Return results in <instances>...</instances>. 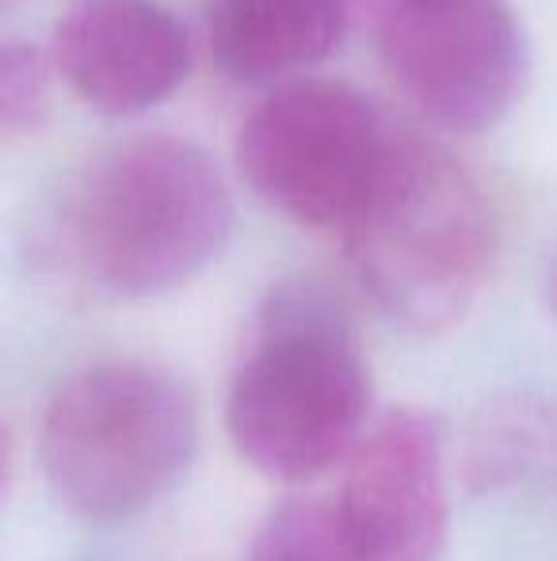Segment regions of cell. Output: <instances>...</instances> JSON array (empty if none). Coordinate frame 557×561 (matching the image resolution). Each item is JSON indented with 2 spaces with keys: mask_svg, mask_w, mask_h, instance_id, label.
I'll return each instance as SVG.
<instances>
[{
  "mask_svg": "<svg viewBox=\"0 0 557 561\" xmlns=\"http://www.w3.org/2000/svg\"><path fill=\"white\" fill-rule=\"evenodd\" d=\"M497 241V207L481 176L420 134H390L371 187L344 222L351 272L371 302L420 336L466 318Z\"/></svg>",
  "mask_w": 557,
  "mask_h": 561,
  "instance_id": "6da1fadb",
  "label": "cell"
},
{
  "mask_svg": "<svg viewBox=\"0 0 557 561\" xmlns=\"http://www.w3.org/2000/svg\"><path fill=\"white\" fill-rule=\"evenodd\" d=\"M233 199L218 161L179 134H135L89 157L61 215V244L107 298H153L222 252Z\"/></svg>",
  "mask_w": 557,
  "mask_h": 561,
  "instance_id": "7a4b0ae2",
  "label": "cell"
},
{
  "mask_svg": "<svg viewBox=\"0 0 557 561\" xmlns=\"http://www.w3.org/2000/svg\"><path fill=\"white\" fill-rule=\"evenodd\" d=\"M225 424L237 455L276 481H310L351 455L371 424V375L321 290L287 283L264 302Z\"/></svg>",
  "mask_w": 557,
  "mask_h": 561,
  "instance_id": "3957f363",
  "label": "cell"
},
{
  "mask_svg": "<svg viewBox=\"0 0 557 561\" xmlns=\"http://www.w3.org/2000/svg\"><path fill=\"white\" fill-rule=\"evenodd\" d=\"M199 413L184 382L149 363H96L43 416V470L77 516L119 524L156 504L192 466Z\"/></svg>",
  "mask_w": 557,
  "mask_h": 561,
  "instance_id": "277c9868",
  "label": "cell"
},
{
  "mask_svg": "<svg viewBox=\"0 0 557 561\" xmlns=\"http://www.w3.org/2000/svg\"><path fill=\"white\" fill-rule=\"evenodd\" d=\"M379 107L348 81L276 84L237 134L241 176L298 226L344 229L390 141Z\"/></svg>",
  "mask_w": 557,
  "mask_h": 561,
  "instance_id": "5b68a950",
  "label": "cell"
},
{
  "mask_svg": "<svg viewBox=\"0 0 557 561\" xmlns=\"http://www.w3.org/2000/svg\"><path fill=\"white\" fill-rule=\"evenodd\" d=\"M379 50L397 92L446 134L489 130L527 89V31L504 0H390Z\"/></svg>",
  "mask_w": 557,
  "mask_h": 561,
  "instance_id": "8992f818",
  "label": "cell"
},
{
  "mask_svg": "<svg viewBox=\"0 0 557 561\" xmlns=\"http://www.w3.org/2000/svg\"><path fill=\"white\" fill-rule=\"evenodd\" d=\"M363 561H436L446 539L443 439L417 409L367 424L333 496Z\"/></svg>",
  "mask_w": 557,
  "mask_h": 561,
  "instance_id": "52a82bcc",
  "label": "cell"
},
{
  "mask_svg": "<svg viewBox=\"0 0 557 561\" xmlns=\"http://www.w3.org/2000/svg\"><path fill=\"white\" fill-rule=\"evenodd\" d=\"M50 66L92 112L138 115L179 92L192 38L164 0H66Z\"/></svg>",
  "mask_w": 557,
  "mask_h": 561,
  "instance_id": "ba28073f",
  "label": "cell"
},
{
  "mask_svg": "<svg viewBox=\"0 0 557 561\" xmlns=\"http://www.w3.org/2000/svg\"><path fill=\"white\" fill-rule=\"evenodd\" d=\"M214 66L237 84H287L333 58L348 0H202Z\"/></svg>",
  "mask_w": 557,
  "mask_h": 561,
  "instance_id": "9c48e42d",
  "label": "cell"
},
{
  "mask_svg": "<svg viewBox=\"0 0 557 561\" xmlns=\"http://www.w3.org/2000/svg\"><path fill=\"white\" fill-rule=\"evenodd\" d=\"M557 462V409L538 401H504L474 424L466 473L474 489H504L546 473Z\"/></svg>",
  "mask_w": 557,
  "mask_h": 561,
  "instance_id": "30bf717a",
  "label": "cell"
},
{
  "mask_svg": "<svg viewBox=\"0 0 557 561\" xmlns=\"http://www.w3.org/2000/svg\"><path fill=\"white\" fill-rule=\"evenodd\" d=\"M248 561H363L325 496H298L264 519Z\"/></svg>",
  "mask_w": 557,
  "mask_h": 561,
  "instance_id": "8fae6325",
  "label": "cell"
},
{
  "mask_svg": "<svg viewBox=\"0 0 557 561\" xmlns=\"http://www.w3.org/2000/svg\"><path fill=\"white\" fill-rule=\"evenodd\" d=\"M54 66L23 38L0 35V149L15 146L43 126L50 112Z\"/></svg>",
  "mask_w": 557,
  "mask_h": 561,
  "instance_id": "7c38bea8",
  "label": "cell"
},
{
  "mask_svg": "<svg viewBox=\"0 0 557 561\" xmlns=\"http://www.w3.org/2000/svg\"><path fill=\"white\" fill-rule=\"evenodd\" d=\"M546 306H550V313L557 321V252L550 256V264H546Z\"/></svg>",
  "mask_w": 557,
  "mask_h": 561,
  "instance_id": "4fadbf2b",
  "label": "cell"
},
{
  "mask_svg": "<svg viewBox=\"0 0 557 561\" xmlns=\"http://www.w3.org/2000/svg\"><path fill=\"white\" fill-rule=\"evenodd\" d=\"M4 485H8V432L0 428V496H4Z\"/></svg>",
  "mask_w": 557,
  "mask_h": 561,
  "instance_id": "5bb4252c",
  "label": "cell"
},
{
  "mask_svg": "<svg viewBox=\"0 0 557 561\" xmlns=\"http://www.w3.org/2000/svg\"><path fill=\"white\" fill-rule=\"evenodd\" d=\"M15 4H23V0H0V12H8V8H15Z\"/></svg>",
  "mask_w": 557,
  "mask_h": 561,
  "instance_id": "9a60e30c",
  "label": "cell"
},
{
  "mask_svg": "<svg viewBox=\"0 0 557 561\" xmlns=\"http://www.w3.org/2000/svg\"><path fill=\"white\" fill-rule=\"evenodd\" d=\"M405 4H443V0H405Z\"/></svg>",
  "mask_w": 557,
  "mask_h": 561,
  "instance_id": "2e32d148",
  "label": "cell"
}]
</instances>
